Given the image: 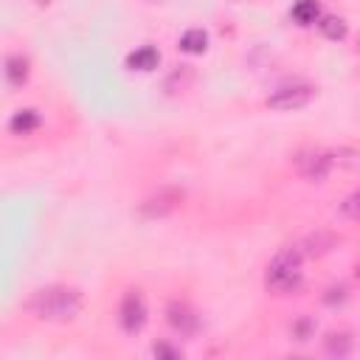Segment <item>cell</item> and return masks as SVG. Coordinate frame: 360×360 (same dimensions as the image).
Returning a JSON list of instances; mask_svg holds the SVG:
<instances>
[{
  "instance_id": "6da1fadb",
  "label": "cell",
  "mask_w": 360,
  "mask_h": 360,
  "mask_svg": "<svg viewBox=\"0 0 360 360\" xmlns=\"http://www.w3.org/2000/svg\"><path fill=\"white\" fill-rule=\"evenodd\" d=\"M22 307L42 321H73L82 312V292L68 284H51L34 290Z\"/></svg>"
},
{
  "instance_id": "ac0fdd59",
  "label": "cell",
  "mask_w": 360,
  "mask_h": 360,
  "mask_svg": "<svg viewBox=\"0 0 360 360\" xmlns=\"http://www.w3.org/2000/svg\"><path fill=\"white\" fill-rule=\"evenodd\" d=\"M152 354H155V357H169V360H177V357H180V352L172 349L169 343H155V346H152Z\"/></svg>"
},
{
  "instance_id": "7c38bea8",
  "label": "cell",
  "mask_w": 360,
  "mask_h": 360,
  "mask_svg": "<svg viewBox=\"0 0 360 360\" xmlns=\"http://www.w3.org/2000/svg\"><path fill=\"white\" fill-rule=\"evenodd\" d=\"M3 70H6L8 84L20 87V84H25V79H28V59H25V56H8Z\"/></svg>"
},
{
  "instance_id": "9a60e30c",
  "label": "cell",
  "mask_w": 360,
  "mask_h": 360,
  "mask_svg": "<svg viewBox=\"0 0 360 360\" xmlns=\"http://www.w3.org/2000/svg\"><path fill=\"white\" fill-rule=\"evenodd\" d=\"M318 28H321V34L326 37V39H343L346 37V20L343 17H335V14H326V17H321L318 20Z\"/></svg>"
},
{
  "instance_id": "3957f363",
  "label": "cell",
  "mask_w": 360,
  "mask_h": 360,
  "mask_svg": "<svg viewBox=\"0 0 360 360\" xmlns=\"http://www.w3.org/2000/svg\"><path fill=\"white\" fill-rule=\"evenodd\" d=\"M312 98H315L312 84H284L267 96V107L270 110H298V107L309 104Z\"/></svg>"
},
{
  "instance_id": "d6986e66",
  "label": "cell",
  "mask_w": 360,
  "mask_h": 360,
  "mask_svg": "<svg viewBox=\"0 0 360 360\" xmlns=\"http://www.w3.org/2000/svg\"><path fill=\"white\" fill-rule=\"evenodd\" d=\"M357 200H360V194L354 191V194H349L346 202H343V214H346L349 219H357Z\"/></svg>"
},
{
  "instance_id": "2e32d148",
  "label": "cell",
  "mask_w": 360,
  "mask_h": 360,
  "mask_svg": "<svg viewBox=\"0 0 360 360\" xmlns=\"http://www.w3.org/2000/svg\"><path fill=\"white\" fill-rule=\"evenodd\" d=\"M312 329H315V323H312V318H301V321H295V323H292V335H295L298 340H307Z\"/></svg>"
},
{
  "instance_id": "5b68a950",
  "label": "cell",
  "mask_w": 360,
  "mask_h": 360,
  "mask_svg": "<svg viewBox=\"0 0 360 360\" xmlns=\"http://www.w3.org/2000/svg\"><path fill=\"white\" fill-rule=\"evenodd\" d=\"M180 200H183V191H177V188H163V191L152 194V197L141 205V211H143L146 217H163V214L174 211V208L180 205Z\"/></svg>"
},
{
  "instance_id": "ffe728a7",
  "label": "cell",
  "mask_w": 360,
  "mask_h": 360,
  "mask_svg": "<svg viewBox=\"0 0 360 360\" xmlns=\"http://www.w3.org/2000/svg\"><path fill=\"white\" fill-rule=\"evenodd\" d=\"M39 3H42V6H45V3H51V0H39Z\"/></svg>"
},
{
  "instance_id": "52a82bcc",
  "label": "cell",
  "mask_w": 360,
  "mask_h": 360,
  "mask_svg": "<svg viewBox=\"0 0 360 360\" xmlns=\"http://www.w3.org/2000/svg\"><path fill=\"white\" fill-rule=\"evenodd\" d=\"M166 318H169V323H172L174 329L186 332V335L197 329V315H194L191 307L183 304V301H172V304L166 307Z\"/></svg>"
},
{
  "instance_id": "30bf717a",
  "label": "cell",
  "mask_w": 360,
  "mask_h": 360,
  "mask_svg": "<svg viewBox=\"0 0 360 360\" xmlns=\"http://www.w3.org/2000/svg\"><path fill=\"white\" fill-rule=\"evenodd\" d=\"M335 242H338V239H335L332 233H312V236H307L304 245H298V248H301L304 256H321V253L332 250Z\"/></svg>"
},
{
  "instance_id": "8992f818",
  "label": "cell",
  "mask_w": 360,
  "mask_h": 360,
  "mask_svg": "<svg viewBox=\"0 0 360 360\" xmlns=\"http://www.w3.org/2000/svg\"><path fill=\"white\" fill-rule=\"evenodd\" d=\"M332 166V152H307L298 158V169L307 180H323Z\"/></svg>"
},
{
  "instance_id": "8fae6325",
  "label": "cell",
  "mask_w": 360,
  "mask_h": 360,
  "mask_svg": "<svg viewBox=\"0 0 360 360\" xmlns=\"http://www.w3.org/2000/svg\"><path fill=\"white\" fill-rule=\"evenodd\" d=\"M321 17V3L318 0H295L292 3V20L298 25H309Z\"/></svg>"
},
{
  "instance_id": "4fadbf2b",
  "label": "cell",
  "mask_w": 360,
  "mask_h": 360,
  "mask_svg": "<svg viewBox=\"0 0 360 360\" xmlns=\"http://www.w3.org/2000/svg\"><path fill=\"white\" fill-rule=\"evenodd\" d=\"M205 48H208V34L202 28H188L180 37V51H186V53H202Z\"/></svg>"
},
{
  "instance_id": "ba28073f",
  "label": "cell",
  "mask_w": 360,
  "mask_h": 360,
  "mask_svg": "<svg viewBox=\"0 0 360 360\" xmlns=\"http://www.w3.org/2000/svg\"><path fill=\"white\" fill-rule=\"evenodd\" d=\"M158 62H160V53L152 45H143L127 56V68H132V70H155Z\"/></svg>"
},
{
  "instance_id": "277c9868",
  "label": "cell",
  "mask_w": 360,
  "mask_h": 360,
  "mask_svg": "<svg viewBox=\"0 0 360 360\" xmlns=\"http://www.w3.org/2000/svg\"><path fill=\"white\" fill-rule=\"evenodd\" d=\"M118 321H121L124 332H129V335H135V332L143 329V323H146V304H143V298H141L138 290H129L124 295L121 309H118Z\"/></svg>"
},
{
  "instance_id": "5bb4252c",
  "label": "cell",
  "mask_w": 360,
  "mask_h": 360,
  "mask_svg": "<svg viewBox=\"0 0 360 360\" xmlns=\"http://www.w3.org/2000/svg\"><path fill=\"white\" fill-rule=\"evenodd\" d=\"M323 349H326V354L346 357L352 352V335L349 332H329L326 340H323Z\"/></svg>"
},
{
  "instance_id": "e0dca14e",
  "label": "cell",
  "mask_w": 360,
  "mask_h": 360,
  "mask_svg": "<svg viewBox=\"0 0 360 360\" xmlns=\"http://www.w3.org/2000/svg\"><path fill=\"white\" fill-rule=\"evenodd\" d=\"M346 292H349V287H346V284L329 287V290H326V295H323V301H326V304H340V301H346Z\"/></svg>"
},
{
  "instance_id": "9c48e42d",
  "label": "cell",
  "mask_w": 360,
  "mask_h": 360,
  "mask_svg": "<svg viewBox=\"0 0 360 360\" xmlns=\"http://www.w3.org/2000/svg\"><path fill=\"white\" fill-rule=\"evenodd\" d=\"M39 124H42L39 112H37V110H31V107H25V110H17V112L11 115V121H8V129H11V132H17V135H25V132L37 129Z\"/></svg>"
},
{
  "instance_id": "7a4b0ae2",
  "label": "cell",
  "mask_w": 360,
  "mask_h": 360,
  "mask_svg": "<svg viewBox=\"0 0 360 360\" xmlns=\"http://www.w3.org/2000/svg\"><path fill=\"white\" fill-rule=\"evenodd\" d=\"M301 262H304V253L298 245H287L281 248L270 264H267V273H264V284L270 292L276 295H287V292H295L301 287V278H304V270H301Z\"/></svg>"
}]
</instances>
